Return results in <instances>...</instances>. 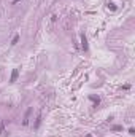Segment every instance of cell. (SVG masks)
<instances>
[{
  "mask_svg": "<svg viewBox=\"0 0 135 137\" xmlns=\"http://www.w3.org/2000/svg\"><path fill=\"white\" fill-rule=\"evenodd\" d=\"M40 123H41V115H38V116H37V121H35V129L40 126Z\"/></svg>",
  "mask_w": 135,
  "mask_h": 137,
  "instance_id": "5",
  "label": "cell"
},
{
  "mask_svg": "<svg viewBox=\"0 0 135 137\" xmlns=\"http://www.w3.org/2000/svg\"><path fill=\"white\" fill-rule=\"evenodd\" d=\"M3 129H5V123L2 121V123H0V135H2V132H3Z\"/></svg>",
  "mask_w": 135,
  "mask_h": 137,
  "instance_id": "7",
  "label": "cell"
},
{
  "mask_svg": "<svg viewBox=\"0 0 135 137\" xmlns=\"http://www.w3.org/2000/svg\"><path fill=\"white\" fill-rule=\"evenodd\" d=\"M121 129H122V126H115L113 128V131H121Z\"/></svg>",
  "mask_w": 135,
  "mask_h": 137,
  "instance_id": "9",
  "label": "cell"
},
{
  "mask_svg": "<svg viewBox=\"0 0 135 137\" xmlns=\"http://www.w3.org/2000/svg\"><path fill=\"white\" fill-rule=\"evenodd\" d=\"M18 75H19V70L18 69H13V72H11V77H10V83H15L18 80Z\"/></svg>",
  "mask_w": 135,
  "mask_h": 137,
  "instance_id": "1",
  "label": "cell"
},
{
  "mask_svg": "<svg viewBox=\"0 0 135 137\" xmlns=\"http://www.w3.org/2000/svg\"><path fill=\"white\" fill-rule=\"evenodd\" d=\"M18 42H19V35H15V37H13V40H11V45H16Z\"/></svg>",
  "mask_w": 135,
  "mask_h": 137,
  "instance_id": "6",
  "label": "cell"
},
{
  "mask_svg": "<svg viewBox=\"0 0 135 137\" xmlns=\"http://www.w3.org/2000/svg\"><path fill=\"white\" fill-rule=\"evenodd\" d=\"M18 2H19V0H15V3H18Z\"/></svg>",
  "mask_w": 135,
  "mask_h": 137,
  "instance_id": "10",
  "label": "cell"
},
{
  "mask_svg": "<svg viewBox=\"0 0 135 137\" xmlns=\"http://www.w3.org/2000/svg\"><path fill=\"white\" fill-rule=\"evenodd\" d=\"M89 99H91V101H92V102L95 104V107H97V105H99V104H100V99H99V97H95V96H91Z\"/></svg>",
  "mask_w": 135,
  "mask_h": 137,
  "instance_id": "4",
  "label": "cell"
},
{
  "mask_svg": "<svg viewBox=\"0 0 135 137\" xmlns=\"http://www.w3.org/2000/svg\"><path fill=\"white\" fill-rule=\"evenodd\" d=\"M108 8H111V10H116V6H115V3H108Z\"/></svg>",
  "mask_w": 135,
  "mask_h": 137,
  "instance_id": "8",
  "label": "cell"
},
{
  "mask_svg": "<svg viewBox=\"0 0 135 137\" xmlns=\"http://www.w3.org/2000/svg\"><path fill=\"white\" fill-rule=\"evenodd\" d=\"M81 43H83V45H81L83 49H88V40H86V35H84V34L81 35Z\"/></svg>",
  "mask_w": 135,
  "mask_h": 137,
  "instance_id": "3",
  "label": "cell"
},
{
  "mask_svg": "<svg viewBox=\"0 0 135 137\" xmlns=\"http://www.w3.org/2000/svg\"><path fill=\"white\" fill-rule=\"evenodd\" d=\"M30 113H32V108H27L26 116H24V120H22V124H24V126H27V124H29V116H30Z\"/></svg>",
  "mask_w": 135,
  "mask_h": 137,
  "instance_id": "2",
  "label": "cell"
}]
</instances>
